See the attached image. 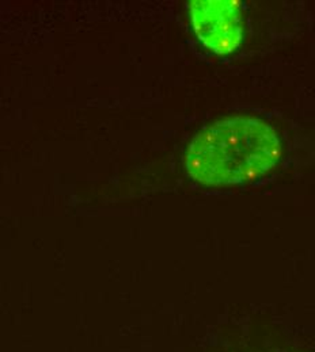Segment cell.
<instances>
[{
  "label": "cell",
  "mask_w": 315,
  "mask_h": 352,
  "mask_svg": "<svg viewBox=\"0 0 315 352\" xmlns=\"http://www.w3.org/2000/svg\"><path fill=\"white\" fill-rule=\"evenodd\" d=\"M280 142L267 124L246 117L216 122L190 142L185 166L203 184H239L264 175L277 163Z\"/></svg>",
  "instance_id": "cell-1"
},
{
  "label": "cell",
  "mask_w": 315,
  "mask_h": 352,
  "mask_svg": "<svg viewBox=\"0 0 315 352\" xmlns=\"http://www.w3.org/2000/svg\"><path fill=\"white\" fill-rule=\"evenodd\" d=\"M190 14L199 40L216 54L232 53L242 43V16L232 1L194 0Z\"/></svg>",
  "instance_id": "cell-2"
}]
</instances>
